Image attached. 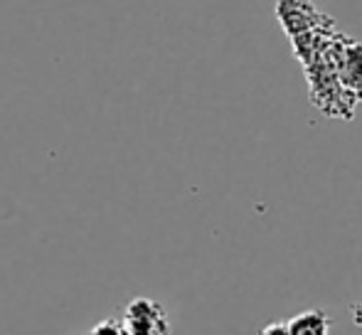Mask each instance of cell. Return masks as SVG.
<instances>
[{
  "mask_svg": "<svg viewBox=\"0 0 362 335\" xmlns=\"http://www.w3.org/2000/svg\"><path fill=\"white\" fill-rule=\"evenodd\" d=\"M276 18L288 37H298V35L333 20L325 13H320L313 5V0H276Z\"/></svg>",
  "mask_w": 362,
  "mask_h": 335,
  "instance_id": "obj_3",
  "label": "cell"
},
{
  "mask_svg": "<svg viewBox=\"0 0 362 335\" xmlns=\"http://www.w3.org/2000/svg\"><path fill=\"white\" fill-rule=\"evenodd\" d=\"M350 313H353L355 326H360V328H362V301H360V303H355V306L350 308Z\"/></svg>",
  "mask_w": 362,
  "mask_h": 335,
  "instance_id": "obj_7",
  "label": "cell"
},
{
  "mask_svg": "<svg viewBox=\"0 0 362 335\" xmlns=\"http://www.w3.org/2000/svg\"><path fill=\"white\" fill-rule=\"evenodd\" d=\"M119 323H121L124 335H170L173 333L170 316H168L165 306L146 296H139L126 303Z\"/></svg>",
  "mask_w": 362,
  "mask_h": 335,
  "instance_id": "obj_1",
  "label": "cell"
},
{
  "mask_svg": "<svg viewBox=\"0 0 362 335\" xmlns=\"http://www.w3.org/2000/svg\"><path fill=\"white\" fill-rule=\"evenodd\" d=\"M89 335H124V331H121V323L116 318H109V321H101L99 326L91 328Z\"/></svg>",
  "mask_w": 362,
  "mask_h": 335,
  "instance_id": "obj_5",
  "label": "cell"
},
{
  "mask_svg": "<svg viewBox=\"0 0 362 335\" xmlns=\"http://www.w3.org/2000/svg\"><path fill=\"white\" fill-rule=\"evenodd\" d=\"M288 323L291 335H330L333 331V318L323 308H308L293 316Z\"/></svg>",
  "mask_w": 362,
  "mask_h": 335,
  "instance_id": "obj_4",
  "label": "cell"
},
{
  "mask_svg": "<svg viewBox=\"0 0 362 335\" xmlns=\"http://www.w3.org/2000/svg\"><path fill=\"white\" fill-rule=\"evenodd\" d=\"M333 67L338 82L355 101H362V42L348 35L335 33L333 37Z\"/></svg>",
  "mask_w": 362,
  "mask_h": 335,
  "instance_id": "obj_2",
  "label": "cell"
},
{
  "mask_svg": "<svg viewBox=\"0 0 362 335\" xmlns=\"http://www.w3.org/2000/svg\"><path fill=\"white\" fill-rule=\"evenodd\" d=\"M257 335H291L288 333V323L286 321H274V323H267Z\"/></svg>",
  "mask_w": 362,
  "mask_h": 335,
  "instance_id": "obj_6",
  "label": "cell"
}]
</instances>
